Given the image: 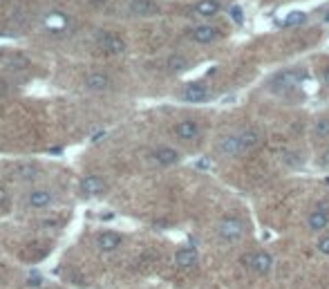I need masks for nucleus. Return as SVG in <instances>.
<instances>
[{
    "instance_id": "bb28decb",
    "label": "nucleus",
    "mask_w": 329,
    "mask_h": 289,
    "mask_svg": "<svg viewBox=\"0 0 329 289\" xmlns=\"http://www.w3.org/2000/svg\"><path fill=\"white\" fill-rule=\"evenodd\" d=\"M29 285H38L40 283V274L38 271H34V274H29V280H27Z\"/></svg>"
},
{
    "instance_id": "f257e3e1",
    "label": "nucleus",
    "mask_w": 329,
    "mask_h": 289,
    "mask_svg": "<svg viewBox=\"0 0 329 289\" xmlns=\"http://www.w3.org/2000/svg\"><path fill=\"white\" fill-rule=\"evenodd\" d=\"M257 144H260L257 130H240V133L224 135L218 142V150L224 157H235V155H242V152H251Z\"/></svg>"
},
{
    "instance_id": "393cba45",
    "label": "nucleus",
    "mask_w": 329,
    "mask_h": 289,
    "mask_svg": "<svg viewBox=\"0 0 329 289\" xmlns=\"http://www.w3.org/2000/svg\"><path fill=\"white\" fill-rule=\"evenodd\" d=\"M9 68H11V70L27 68V61H25V59H14V61H11V63H9Z\"/></svg>"
},
{
    "instance_id": "4be33fe9",
    "label": "nucleus",
    "mask_w": 329,
    "mask_h": 289,
    "mask_svg": "<svg viewBox=\"0 0 329 289\" xmlns=\"http://www.w3.org/2000/svg\"><path fill=\"white\" fill-rule=\"evenodd\" d=\"M228 14H231V18H233L235 25H244V11H242L240 5H233L231 9H228Z\"/></svg>"
},
{
    "instance_id": "9b49d317",
    "label": "nucleus",
    "mask_w": 329,
    "mask_h": 289,
    "mask_svg": "<svg viewBox=\"0 0 329 289\" xmlns=\"http://www.w3.org/2000/svg\"><path fill=\"white\" fill-rule=\"evenodd\" d=\"M197 260H199V253L193 247H184V249H179L177 253H175V265H177L179 269H193V267L197 265Z\"/></svg>"
},
{
    "instance_id": "c756f323",
    "label": "nucleus",
    "mask_w": 329,
    "mask_h": 289,
    "mask_svg": "<svg viewBox=\"0 0 329 289\" xmlns=\"http://www.w3.org/2000/svg\"><path fill=\"white\" fill-rule=\"evenodd\" d=\"M2 202H7V191H5V188H0V204H2Z\"/></svg>"
},
{
    "instance_id": "dca6fc26",
    "label": "nucleus",
    "mask_w": 329,
    "mask_h": 289,
    "mask_svg": "<svg viewBox=\"0 0 329 289\" xmlns=\"http://www.w3.org/2000/svg\"><path fill=\"white\" fill-rule=\"evenodd\" d=\"M121 242H123V238L119 233H114V231H106V233H101L97 238V245L101 251H114L121 247Z\"/></svg>"
},
{
    "instance_id": "7ed1b4c3",
    "label": "nucleus",
    "mask_w": 329,
    "mask_h": 289,
    "mask_svg": "<svg viewBox=\"0 0 329 289\" xmlns=\"http://www.w3.org/2000/svg\"><path fill=\"white\" fill-rule=\"evenodd\" d=\"M244 265L257 276H266L273 267V255L269 251H253L244 255Z\"/></svg>"
},
{
    "instance_id": "ddd939ff",
    "label": "nucleus",
    "mask_w": 329,
    "mask_h": 289,
    "mask_svg": "<svg viewBox=\"0 0 329 289\" xmlns=\"http://www.w3.org/2000/svg\"><path fill=\"white\" fill-rule=\"evenodd\" d=\"M85 88L92 92H106L110 88V76L103 72H90L85 76Z\"/></svg>"
},
{
    "instance_id": "39448f33",
    "label": "nucleus",
    "mask_w": 329,
    "mask_h": 289,
    "mask_svg": "<svg viewBox=\"0 0 329 289\" xmlns=\"http://www.w3.org/2000/svg\"><path fill=\"white\" fill-rule=\"evenodd\" d=\"M173 133L177 139H182V142H195V139L202 135V128H199L197 121H193V119H184V121L175 123Z\"/></svg>"
},
{
    "instance_id": "6ab92c4d",
    "label": "nucleus",
    "mask_w": 329,
    "mask_h": 289,
    "mask_svg": "<svg viewBox=\"0 0 329 289\" xmlns=\"http://www.w3.org/2000/svg\"><path fill=\"white\" fill-rule=\"evenodd\" d=\"M166 68H168V72H182V70L188 68V61H186L184 56H170V59L166 61Z\"/></svg>"
},
{
    "instance_id": "20e7f679",
    "label": "nucleus",
    "mask_w": 329,
    "mask_h": 289,
    "mask_svg": "<svg viewBox=\"0 0 329 289\" xmlns=\"http://www.w3.org/2000/svg\"><path fill=\"white\" fill-rule=\"evenodd\" d=\"M97 43L108 54H121V52H126V40L119 34H112V32H99Z\"/></svg>"
},
{
    "instance_id": "4468645a",
    "label": "nucleus",
    "mask_w": 329,
    "mask_h": 289,
    "mask_svg": "<svg viewBox=\"0 0 329 289\" xmlns=\"http://www.w3.org/2000/svg\"><path fill=\"white\" fill-rule=\"evenodd\" d=\"M81 191L85 195H99V193L106 191V181L99 175H87L81 180Z\"/></svg>"
},
{
    "instance_id": "f03ea898",
    "label": "nucleus",
    "mask_w": 329,
    "mask_h": 289,
    "mask_svg": "<svg viewBox=\"0 0 329 289\" xmlns=\"http://www.w3.org/2000/svg\"><path fill=\"white\" fill-rule=\"evenodd\" d=\"M218 235L222 238L224 242H237V240H242V235H244V222L242 217H237V216H226L219 220L218 224Z\"/></svg>"
},
{
    "instance_id": "423d86ee",
    "label": "nucleus",
    "mask_w": 329,
    "mask_h": 289,
    "mask_svg": "<svg viewBox=\"0 0 329 289\" xmlns=\"http://www.w3.org/2000/svg\"><path fill=\"white\" fill-rule=\"evenodd\" d=\"M206 99H208L206 83H188L182 90V101H186V103H204Z\"/></svg>"
},
{
    "instance_id": "2f4dec72",
    "label": "nucleus",
    "mask_w": 329,
    "mask_h": 289,
    "mask_svg": "<svg viewBox=\"0 0 329 289\" xmlns=\"http://www.w3.org/2000/svg\"><path fill=\"white\" fill-rule=\"evenodd\" d=\"M325 23H329V14H327V16H325Z\"/></svg>"
},
{
    "instance_id": "0eeeda50",
    "label": "nucleus",
    "mask_w": 329,
    "mask_h": 289,
    "mask_svg": "<svg viewBox=\"0 0 329 289\" xmlns=\"http://www.w3.org/2000/svg\"><path fill=\"white\" fill-rule=\"evenodd\" d=\"M25 202H27V206H32V209H47V206L54 204V193L45 191V188H34L32 193H27Z\"/></svg>"
},
{
    "instance_id": "7c9ffc66",
    "label": "nucleus",
    "mask_w": 329,
    "mask_h": 289,
    "mask_svg": "<svg viewBox=\"0 0 329 289\" xmlns=\"http://www.w3.org/2000/svg\"><path fill=\"white\" fill-rule=\"evenodd\" d=\"M323 81H325V85H329V68L325 70V74H323Z\"/></svg>"
},
{
    "instance_id": "412c9836",
    "label": "nucleus",
    "mask_w": 329,
    "mask_h": 289,
    "mask_svg": "<svg viewBox=\"0 0 329 289\" xmlns=\"http://www.w3.org/2000/svg\"><path fill=\"white\" fill-rule=\"evenodd\" d=\"M305 20H307L305 11H291V14H287L285 25H287V27H298V25H302Z\"/></svg>"
},
{
    "instance_id": "a211bd4d",
    "label": "nucleus",
    "mask_w": 329,
    "mask_h": 289,
    "mask_svg": "<svg viewBox=\"0 0 329 289\" xmlns=\"http://www.w3.org/2000/svg\"><path fill=\"white\" fill-rule=\"evenodd\" d=\"M314 133H316V137H318V139L327 142V139H329V117H320L318 121H316Z\"/></svg>"
},
{
    "instance_id": "cd10ccee",
    "label": "nucleus",
    "mask_w": 329,
    "mask_h": 289,
    "mask_svg": "<svg viewBox=\"0 0 329 289\" xmlns=\"http://www.w3.org/2000/svg\"><path fill=\"white\" fill-rule=\"evenodd\" d=\"M316 209H318V211H323V213H329V202H318V204H316Z\"/></svg>"
},
{
    "instance_id": "1a4fd4ad",
    "label": "nucleus",
    "mask_w": 329,
    "mask_h": 289,
    "mask_svg": "<svg viewBox=\"0 0 329 289\" xmlns=\"http://www.w3.org/2000/svg\"><path fill=\"white\" fill-rule=\"evenodd\" d=\"M152 162H155L157 166H164V168L175 166V164L179 162V152L170 146H161V148H157V150H152Z\"/></svg>"
},
{
    "instance_id": "5701e85b",
    "label": "nucleus",
    "mask_w": 329,
    "mask_h": 289,
    "mask_svg": "<svg viewBox=\"0 0 329 289\" xmlns=\"http://www.w3.org/2000/svg\"><path fill=\"white\" fill-rule=\"evenodd\" d=\"M45 23H47V27H52V30H61V27H65V18L63 16H58V14L49 16Z\"/></svg>"
},
{
    "instance_id": "a878e982",
    "label": "nucleus",
    "mask_w": 329,
    "mask_h": 289,
    "mask_svg": "<svg viewBox=\"0 0 329 289\" xmlns=\"http://www.w3.org/2000/svg\"><path fill=\"white\" fill-rule=\"evenodd\" d=\"M318 164H320V166H327L329 168V150H325L323 155L318 157Z\"/></svg>"
},
{
    "instance_id": "aec40b11",
    "label": "nucleus",
    "mask_w": 329,
    "mask_h": 289,
    "mask_svg": "<svg viewBox=\"0 0 329 289\" xmlns=\"http://www.w3.org/2000/svg\"><path fill=\"white\" fill-rule=\"evenodd\" d=\"M16 175H18L23 181H34L36 177H38V168H34V166H18V168H16Z\"/></svg>"
},
{
    "instance_id": "6e6552de",
    "label": "nucleus",
    "mask_w": 329,
    "mask_h": 289,
    "mask_svg": "<svg viewBox=\"0 0 329 289\" xmlns=\"http://www.w3.org/2000/svg\"><path fill=\"white\" fill-rule=\"evenodd\" d=\"M188 34H190V38H193L195 43H199V45H208V43H213V40L218 38L219 32L215 30L213 25H195V27L188 32Z\"/></svg>"
},
{
    "instance_id": "c85d7f7f",
    "label": "nucleus",
    "mask_w": 329,
    "mask_h": 289,
    "mask_svg": "<svg viewBox=\"0 0 329 289\" xmlns=\"http://www.w3.org/2000/svg\"><path fill=\"white\" fill-rule=\"evenodd\" d=\"M195 166H197L199 171H208V159H199V162L195 164Z\"/></svg>"
},
{
    "instance_id": "2eb2a0df",
    "label": "nucleus",
    "mask_w": 329,
    "mask_h": 289,
    "mask_svg": "<svg viewBox=\"0 0 329 289\" xmlns=\"http://www.w3.org/2000/svg\"><path fill=\"white\" fill-rule=\"evenodd\" d=\"M128 9L135 16H155L157 11H159V7H157L152 0H130Z\"/></svg>"
},
{
    "instance_id": "f3484780",
    "label": "nucleus",
    "mask_w": 329,
    "mask_h": 289,
    "mask_svg": "<svg viewBox=\"0 0 329 289\" xmlns=\"http://www.w3.org/2000/svg\"><path fill=\"white\" fill-rule=\"evenodd\" d=\"M327 224H329V213H323L318 209H314L309 213V217H307L309 231H323V229H327Z\"/></svg>"
},
{
    "instance_id": "f8f14e48",
    "label": "nucleus",
    "mask_w": 329,
    "mask_h": 289,
    "mask_svg": "<svg viewBox=\"0 0 329 289\" xmlns=\"http://www.w3.org/2000/svg\"><path fill=\"white\" fill-rule=\"evenodd\" d=\"M190 14L197 16V18H213L215 14H219V2L218 0H199L193 5Z\"/></svg>"
},
{
    "instance_id": "9d476101",
    "label": "nucleus",
    "mask_w": 329,
    "mask_h": 289,
    "mask_svg": "<svg viewBox=\"0 0 329 289\" xmlns=\"http://www.w3.org/2000/svg\"><path fill=\"white\" fill-rule=\"evenodd\" d=\"M302 76H305V74H300V72H282V74H278V76L273 78L269 88L278 90V92H282V90H291L298 81H302Z\"/></svg>"
},
{
    "instance_id": "b1692460",
    "label": "nucleus",
    "mask_w": 329,
    "mask_h": 289,
    "mask_svg": "<svg viewBox=\"0 0 329 289\" xmlns=\"http://www.w3.org/2000/svg\"><path fill=\"white\" fill-rule=\"evenodd\" d=\"M316 247H318V251H320L323 255H329V235H323V238H318Z\"/></svg>"
}]
</instances>
